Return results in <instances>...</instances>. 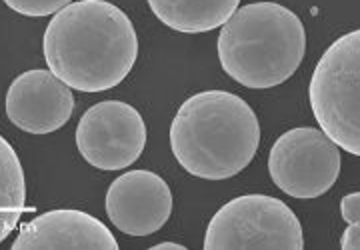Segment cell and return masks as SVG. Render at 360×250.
Here are the masks:
<instances>
[{"instance_id":"cell-1","label":"cell","mask_w":360,"mask_h":250,"mask_svg":"<svg viewBox=\"0 0 360 250\" xmlns=\"http://www.w3.org/2000/svg\"><path fill=\"white\" fill-rule=\"evenodd\" d=\"M44 60L68 88L104 93L129 77L139 56L130 18L112 2H70L52 16L44 32Z\"/></svg>"},{"instance_id":"cell-8","label":"cell","mask_w":360,"mask_h":250,"mask_svg":"<svg viewBox=\"0 0 360 250\" xmlns=\"http://www.w3.org/2000/svg\"><path fill=\"white\" fill-rule=\"evenodd\" d=\"M172 212V192L156 172L129 171L120 174L106 192V214L129 237L158 232Z\"/></svg>"},{"instance_id":"cell-5","label":"cell","mask_w":360,"mask_h":250,"mask_svg":"<svg viewBox=\"0 0 360 250\" xmlns=\"http://www.w3.org/2000/svg\"><path fill=\"white\" fill-rule=\"evenodd\" d=\"M302 250L300 221L283 200L266 195L232 198L208 223L205 250Z\"/></svg>"},{"instance_id":"cell-3","label":"cell","mask_w":360,"mask_h":250,"mask_svg":"<svg viewBox=\"0 0 360 250\" xmlns=\"http://www.w3.org/2000/svg\"><path fill=\"white\" fill-rule=\"evenodd\" d=\"M307 53V30L292 11L276 2L236 8L220 27L224 72L246 88H272L290 79Z\"/></svg>"},{"instance_id":"cell-7","label":"cell","mask_w":360,"mask_h":250,"mask_svg":"<svg viewBox=\"0 0 360 250\" xmlns=\"http://www.w3.org/2000/svg\"><path fill=\"white\" fill-rule=\"evenodd\" d=\"M82 158L98 171H122L141 158L146 146V124L134 106L103 100L90 106L77 126Z\"/></svg>"},{"instance_id":"cell-13","label":"cell","mask_w":360,"mask_h":250,"mask_svg":"<svg viewBox=\"0 0 360 250\" xmlns=\"http://www.w3.org/2000/svg\"><path fill=\"white\" fill-rule=\"evenodd\" d=\"M8 8L22 16H49L63 11L72 0H2Z\"/></svg>"},{"instance_id":"cell-9","label":"cell","mask_w":360,"mask_h":250,"mask_svg":"<svg viewBox=\"0 0 360 250\" xmlns=\"http://www.w3.org/2000/svg\"><path fill=\"white\" fill-rule=\"evenodd\" d=\"M75 96L51 70H26L6 93V117L28 134H51L72 117Z\"/></svg>"},{"instance_id":"cell-14","label":"cell","mask_w":360,"mask_h":250,"mask_svg":"<svg viewBox=\"0 0 360 250\" xmlns=\"http://www.w3.org/2000/svg\"><path fill=\"white\" fill-rule=\"evenodd\" d=\"M340 212H342V218L348 224H354L360 221V195L359 192H352L340 200Z\"/></svg>"},{"instance_id":"cell-16","label":"cell","mask_w":360,"mask_h":250,"mask_svg":"<svg viewBox=\"0 0 360 250\" xmlns=\"http://www.w3.org/2000/svg\"><path fill=\"white\" fill-rule=\"evenodd\" d=\"M153 250H162V249H174V250H186V246L182 244H176V242H160V244H155L150 246Z\"/></svg>"},{"instance_id":"cell-4","label":"cell","mask_w":360,"mask_h":250,"mask_svg":"<svg viewBox=\"0 0 360 250\" xmlns=\"http://www.w3.org/2000/svg\"><path fill=\"white\" fill-rule=\"evenodd\" d=\"M321 131L338 148L360 154V32L352 30L322 54L309 86Z\"/></svg>"},{"instance_id":"cell-6","label":"cell","mask_w":360,"mask_h":250,"mask_svg":"<svg viewBox=\"0 0 360 250\" xmlns=\"http://www.w3.org/2000/svg\"><path fill=\"white\" fill-rule=\"evenodd\" d=\"M340 162V148L321 129L300 126L284 132L272 145L269 172L284 195L310 200L335 186Z\"/></svg>"},{"instance_id":"cell-11","label":"cell","mask_w":360,"mask_h":250,"mask_svg":"<svg viewBox=\"0 0 360 250\" xmlns=\"http://www.w3.org/2000/svg\"><path fill=\"white\" fill-rule=\"evenodd\" d=\"M150 11L165 25L176 32L198 34L222 27L240 0H146Z\"/></svg>"},{"instance_id":"cell-12","label":"cell","mask_w":360,"mask_h":250,"mask_svg":"<svg viewBox=\"0 0 360 250\" xmlns=\"http://www.w3.org/2000/svg\"><path fill=\"white\" fill-rule=\"evenodd\" d=\"M25 212V171L13 145L0 136V242L13 235Z\"/></svg>"},{"instance_id":"cell-2","label":"cell","mask_w":360,"mask_h":250,"mask_svg":"<svg viewBox=\"0 0 360 250\" xmlns=\"http://www.w3.org/2000/svg\"><path fill=\"white\" fill-rule=\"evenodd\" d=\"M260 145L255 110L236 94L205 91L184 100L170 124V148L196 178L226 180L252 162Z\"/></svg>"},{"instance_id":"cell-15","label":"cell","mask_w":360,"mask_h":250,"mask_svg":"<svg viewBox=\"0 0 360 250\" xmlns=\"http://www.w3.org/2000/svg\"><path fill=\"white\" fill-rule=\"evenodd\" d=\"M340 246L345 250H359L360 249V226L359 223L348 224V228L342 235Z\"/></svg>"},{"instance_id":"cell-10","label":"cell","mask_w":360,"mask_h":250,"mask_svg":"<svg viewBox=\"0 0 360 250\" xmlns=\"http://www.w3.org/2000/svg\"><path fill=\"white\" fill-rule=\"evenodd\" d=\"M118 250L112 232L82 211H51L28 221L13 242V250Z\"/></svg>"}]
</instances>
